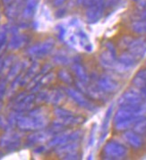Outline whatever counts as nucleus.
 Wrapping results in <instances>:
<instances>
[{
  "label": "nucleus",
  "instance_id": "nucleus-4",
  "mask_svg": "<svg viewBox=\"0 0 146 160\" xmlns=\"http://www.w3.org/2000/svg\"><path fill=\"white\" fill-rule=\"evenodd\" d=\"M138 9H145L146 10V0H139L137 2Z\"/></svg>",
  "mask_w": 146,
  "mask_h": 160
},
{
  "label": "nucleus",
  "instance_id": "nucleus-5",
  "mask_svg": "<svg viewBox=\"0 0 146 160\" xmlns=\"http://www.w3.org/2000/svg\"><path fill=\"white\" fill-rule=\"evenodd\" d=\"M66 0H53V6L55 7H61Z\"/></svg>",
  "mask_w": 146,
  "mask_h": 160
},
{
  "label": "nucleus",
  "instance_id": "nucleus-3",
  "mask_svg": "<svg viewBox=\"0 0 146 160\" xmlns=\"http://www.w3.org/2000/svg\"><path fill=\"white\" fill-rule=\"evenodd\" d=\"M127 140L128 142L133 147H140L142 144V141L138 135L134 134L133 132H130L127 135Z\"/></svg>",
  "mask_w": 146,
  "mask_h": 160
},
{
  "label": "nucleus",
  "instance_id": "nucleus-6",
  "mask_svg": "<svg viewBox=\"0 0 146 160\" xmlns=\"http://www.w3.org/2000/svg\"><path fill=\"white\" fill-rule=\"evenodd\" d=\"M13 1L14 0H2V3L5 7H7V6L11 5L12 3H13Z\"/></svg>",
  "mask_w": 146,
  "mask_h": 160
},
{
  "label": "nucleus",
  "instance_id": "nucleus-1",
  "mask_svg": "<svg viewBox=\"0 0 146 160\" xmlns=\"http://www.w3.org/2000/svg\"><path fill=\"white\" fill-rule=\"evenodd\" d=\"M38 6V0H25V7L23 9V15L25 18H31L34 10L36 9V7Z\"/></svg>",
  "mask_w": 146,
  "mask_h": 160
},
{
  "label": "nucleus",
  "instance_id": "nucleus-2",
  "mask_svg": "<svg viewBox=\"0 0 146 160\" xmlns=\"http://www.w3.org/2000/svg\"><path fill=\"white\" fill-rule=\"evenodd\" d=\"M132 29L133 32L137 33H145L146 32V20L135 21L132 24Z\"/></svg>",
  "mask_w": 146,
  "mask_h": 160
}]
</instances>
